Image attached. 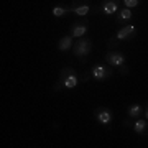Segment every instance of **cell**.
<instances>
[{"mask_svg": "<svg viewBox=\"0 0 148 148\" xmlns=\"http://www.w3.org/2000/svg\"><path fill=\"white\" fill-rule=\"evenodd\" d=\"M77 84H79V76L76 73V69L71 68V66H66L59 71L58 82L53 86V90L58 92L61 89H74Z\"/></svg>", "mask_w": 148, "mask_h": 148, "instance_id": "cell-1", "label": "cell"}, {"mask_svg": "<svg viewBox=\"0 0 148 148\" xmlns=\"http://www.w3.org/2000/svg\"><path fill=\"white\" fill-rule=\"evenodd\" d=\"M137 27L132 25V23H127L115 33V36H112L107 40V49H117L119 43L120 41H130L133 38L137 36Z\"/></svg>", "mask_w": 148, "mask_h": 148, "instance_id": "cell-2", "label": "cell"}, {"mask_svg": "<svg viewBox=\"0 0 148 148\" xmlns=\"http://www.w3.org/2000/svg\"><path fill=\"white\" fill-rule=\"evenodd\" d=\"M92 51V40L87 36H82V38H77L73 45V54L76 58L79 59L82 64L87 63V56L89 53Z\"/></svg>", "mask_w": 148, "mask_h": 148, "instance_id": "cell-3", "label": "cell"}, {"mask_svg": "<svg viewBox=\"0 0 148 148\" xmlns=\"http://www.w3.org/2000/svg\"><path fill=\"white\" fill-rule=\"evenodd\" d=\"M89 73H90V77H92V79L102 82V81L110 79L112 74H114V69H112V66H109L107 63H95L94 66H90Z\"/></svg>", "mask_w": 148, "mask_h": 148, "instance_id": "cell-4", "label": "cell"}, {"mask_svg": "<svg viewBox=\"0 0 148 148\" xmlns=\"http://www.w3.org/2000/svg\"><path fill=\"white\" fill-rule=\"evenodd\" d=\"M123 127L127 128H132V132H135L137 135H140V137H148V120H145V119H125L123 120V123H122Z\"/></svg>", "mask_w": 148, "mask_h": 148, "instance_id": "cell-5", "label": "cell"}, {"mask_svg": "<svg viewBox=\"0 0 148 148\" xmlns=\"http://www.w3.org/2000/svg\"><path fill=\"white\" fill-rule=\"evenodd\" d=\"M104 61H106L109 66L119 69V68H122V66H125L127 56L122 53V51H119V49H109L106 53V56H104Z\"/></svg>", "mask_w": 148, "mask_h": 148, "instance_id": "cell-6", "label": "cell"}, {"mask_svg": "<svg viewBox=\"0 0 148 148\" xmlns=\"http://www.w3.org/2000/svg\"><path fill=\"white\" fill-rule=\"evenodd\" d=\"M69 7H71V13H74L77 16H82V18L94 10V7L90 5V0H73L69 3Z\"/></svg>", "mask_w": 148, "mask_h": 148, "instance_id": "cell-7", "label": "cell"}, {"mask_svg": "<svg viewBox=\"0 0 148 148\" xmlns=\"http://www.w3.org/2000/svg\"><path fill=\"white\" fill-rule=\"evenodd\" d=\"M87 30H89V20H87V18H82V20L74 21L73 25H71V28H69V35H71L74 40H77V38L86 36Z\"/></svg>", "mask_w": 148, "mask_h": 148, "instance_id": "cell-8", "label": "cell"}, {"mask_svg": "<svg viewBox=\"0 0 148 148\" xmlns=\"http://www.w3.org/2000/svg\"><path fill=\"white\" fill-rule=\"evenodd\" d=\"M120 2L122 0H102V3L97 7V12L102 15H115L117 12L120 10Z\"/></svg>", "mask_w": 148, "mask_h": 148, "instance_id": "cell-9", "label": "cell"}, {"mask_svg": "<svg viewBox=\"0 0 148 148\" xmlns=\"http://www.w3.org/2000/svg\"><path fill=\"white\" fill-rule=\"evenodd\" d=\"M94 119L101 125H110L112 123V119H114V114L112 110H109L107 107H97L94 110Z\"/></svg>", "mask_w": 148, "mask_h": 148, "instance_id": "cell-10", "label": "cell"}, {"mask_svg": "<svg viewBox=\"0 0 148 148\" xmlns=\"http://www.w3.org/2000/svg\"><path fill=\"white\" fill-rule=\"evenodd\" d=\"M133 18V13H132V8H127V7H123L120 10L115 13V25H127L128 21Z\"/></svg>", "mask_w": 148, "mask_h": 148, "instance_id": "cell-11", "label": "cell"}, {"mask_svg": "<svg viewBox=\"0 0 148 148\" xmlns=\"http://www.w3.org/2000/svg\"><path fill=\"white\" fill-rule=\"evenodd\" d=\"M73 45H74V38L71 35H64L58 41V49L61 53H68L69 49H73Z\"/></svg>", "mask_w": 148, "mask_h": 148, "instance_id": "cell-12", "label": "cell"}, {"mask_svg": "<svg viewBox=\"0 0 148 148\" xmlns=\"http://www.w3.org/2000/svg\"><path fill=\"white\" fill-rule=\"evenodd\" d=\"M143 107L140 106V104H132V106H128V109H127V115L130 117V119H138V117H142L143 115Z\"/></svg>", "mask_w": 148, "mask_h": 148, "instance_id": "cell-13", "label": "cell"}, {"mask_svg": "<svg viewBox=\"0 0 148 148\" xmlns=\"http://www.w3.org/2000/svg\"><path fill=\"white\" fill-rule=\"evenodd\" d=\"M51 13H53V16H56V18H63V16H66L68 13H71V7L69 5H56L51 10Z\"/></svg>", "mask_w": 148, "mask_h": 148, "instance_id": "cell-14", "label": "cell"}, {"mask_svg": "<svg viewBox=\"0 0 148 148\" xmlns=\"http://www.w3.org/2000/svg\"><path fill=\"white\" fill-rule=\"evenodd\" d=\"M122 3L127 7V8H135L142 3V0H122Z\"/></svg>", "mask_w": 148, "mask_h": 148, "instance_id": "cell-15", "label": "cell"}, {"mask_svg": "<svg viewBox=\"0 0 148 148\" xmlns=\"http://www.w3.org/2000/svg\"><path fill=\"white\" fill-rule=\"evenodd\" d=\"M119 73L120 74H128V68L127 66H122V68H119Z\"/></svg>", "mask_w": 148, "mask_h": 148, "instance_id": "cell-16", "label": "cell"}, {"mask_svg": "<svg viewBox=\"0 0 148 148\" xmlns=\"http://www.w3.org/2000/svg\"><path fill=\"white\" fill-rule=\"evenodd\" d=\"M143 114H145V119H148V104H147V109H145V112H143Z\"/></svg>", "mask_w": 148, "mask_h": 148, "instance_id": "cell-17", "label": "cell"}]
</instances>
